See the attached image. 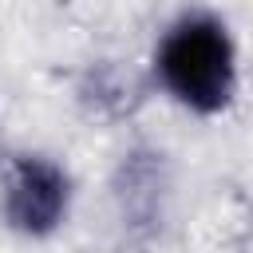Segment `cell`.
<instances>
[{
	"mask_svg": "<svg viewBox=\"0 0 253 253\" xmlns=\"http://www.w3.org/2000/svg\"><path fill=\"white\" fill-rule=\"evenodd\" d=\"M154 63H158L166 91L178 103H186L190 111H202V115L221 111L233 95V83H237L233 43H229L225 28L210 16L178 20L162 36Z\"/></svg>",
	"mask_w": 253,
	"mask_h": 253,
	"instance_id": "6da1fadb",
	"label": "cell"
},
{
	"mask_svg": "<svg viewBox=\"0 0 253 253\" xmlns=\"http://www.w3.org/2000/svg\"><path fill=\"white\" fill-rule=\"evenodd\" d=\"M67 213V174L40 154H28L12 166L4 186V217L12 229L43 237L51 233Z\"/></svg>",
	"mask_w": 253,
	"mask_h": 253,
	"instance_id": "7a4b0ae2",
	"label": "cell"
}]
</instances>
